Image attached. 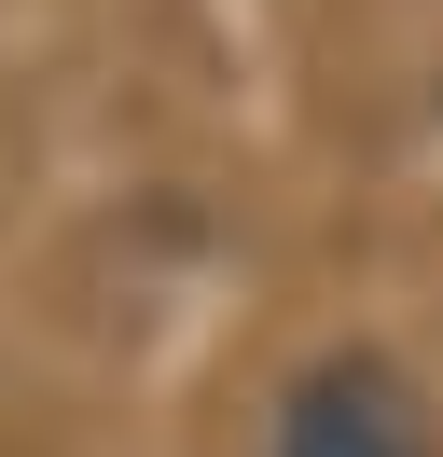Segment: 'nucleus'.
I'll list each match as a JSON object with an SVG mask.
<instances>
[{"instance_id":"obj_1","label":"nucleus","mask_w":443,"mask_h":457,"mask_svg":"<svg viewBox=\"0 0 443 457\" xmlns=\"http://www.w3.org/2000/svg\"><path fill=\"white\" fill-rule=\"evenodd\" d=\"M263 457H443V444H430V416H415L402 374L347 346V361H319L291 402H277V444Z\"/></svg>"}]
</instances>
